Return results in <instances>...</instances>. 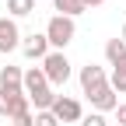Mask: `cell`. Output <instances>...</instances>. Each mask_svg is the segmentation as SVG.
I'll list each match as a JSON object with an SVG mask.
<instances>
[{
	"label": "cell",
	"mask_w": 126,
	"mask_h": 126,
	"mask_svg": "<svg viewBox=\"0 0 126 126\" xmlns=\"http://www.w3.org/2000/svg\"><path fill=\"white\" fill-rule=\"evenodd\" d=\"M74 18H63V14H56V18H49V25H46V39H49V46H56V53H63V46H70L74 39Z\"/></svg>",
	"instance_id": "obj_1"
},
{
	"label": "cell",
	"mask_w": 126,
	"mask_h": 126,
	"mask_svg": "<svg viewBox=\"0 0 126 126\" xmlns=\"http://www.w3.org/2000/svg\"><path fill=\"white\" fill-rule=\"evenodd\" d=\"M28 112V94L25 88H0V116H21Z\"/></svg>",
	"instance_id": "obj_2"
},
{
	"label": "cell",
	"mask_w": 126,
	"mask_h": 126,
	"mask_svg": "<svg viewBox=\"0 0 126 126\" xmlns=\"http://www.w3.org/2000/svg\"><path fill=\"white\" fill-rule=\"evenodd\" d=\"M42 74H46L49 84H67L70 81V60L63 56V53H49V56L42 60Z\"/></svg>",
	"instance_id": "obj_3"
},
{
	"label": "cell",
	"mask_w": 126,
	"mask_h": 126,
	"mask_svg": "<svg viewBox=\"0 0 126 126\" xmlns=\"http://www.w3.org/2000/svg\"><path fill=\"white\" fill-rule=\"evenodd\" d=\"M49 112H53L60 123H77V119H84V112H81V102L63 98V94H56V102H53V109H49Z\"/></svg>",
	"instance_id": "obj_4"
},
{
	"label": "cell",
	"mask_w": 126,
	"mask_h": 126,
	"mask_svg": "<svg viewBox=\"0 0 126 126\" xmlns=\"http://www.w3.org/2000/svg\"><path fill=\"white\" fill-rule=\"evenodd\" d=\"M18 46H21V35L14 18H0V53H14Z\"/></svg>",
	"instance_id": "obj_5"
},
{
	"label": "cell",
	"mask_w": 126,
	"mask_h": 126,
	"mask_svg": "<svg viewBox=\"0 0 126 126\" xmlns=\"http://www.w3.org/2000/svg\"><path fill=\"white\" fill-rule=\"evenodd\" d=\"M105 84H109V81H105V70H102V67H94V63L81 67V88H84V94L98 91V88H105Z\"/></svg>",
	"instance_id": "obj_6"
},
{
	"label": "cell",
	"mask_w": 126,
	"mask_h": 126,
	"mask_svg": "<svg viewBox=\"0 0 126 126\" xmlns=\"http://www.w3.org/2000/svg\"><path fill=\"white\" fill-rule=\"evenodd\" d=\"M88 98H91V105H94V112H116V109H119V98H116V91L109 88V84L98 88V91H91Z\"/></svg>",
	"instance_id": "obj_7"
},
{
	"label": "cell",
	"mask_w": 126,
	"mask_h": 126,
	"mask_svg": "<svg viewBox=\"0 0 126 126\" xmlns=\"http://www.w3.org/2000/svg\"><path fill=\"white\" fill-rule=\"evenodd\" d=\"M21 49H25V56H28V60H46V56H49V39L32 32V35L21 42Z\"/></svg>",
	"instance_id": "obj_8"
},
{
	"label": "cell",
	"mask_w": 126,
	"mask_h": 126,
	"mask_svg": "<svg viewBox=\"0 0 126 126\" xmlns=\"http://www.w3.org/2000/svg\"><path fill=\"white\" fill-rule=\"evenodd\" d=\"M21 88H25V94H35V91H42V88H49V81H46V74H42V67H32V70L25 74V81H21Z\"/></svg>",
	"instance_id": "obj_9"
},
{
	"label": "cell",
	"mask_w": 126,
	"mask_h": 126,
	"mask_svg": "<svg viewBox=\"0 0 126 126\" xmlns=\"http://www.w3.org/2000/svg\"><path fill=\"white\" fill-rule=\"evenodd\" d=\"M105 56H109L112 67L123 63V60H126V42H123V39H109V42H105Z\"/></svg>",
	"instance_id": "obj_10"
},
{
	"label": "cell",
	"mask_w": 126,
	"mask_h": 126,
	"mask_svg": "<svg viewBox=\"0 0 126 126\" xmlns=\"http://www.w3.org/2000/svg\"><path fill=\"white\" fill-rule=\"evenodd\" d=\"M28 102H35L39 112H49L53 102H56V94H53V88H42V91H35V94H28Z\"/></svg>",
	"instance_id": "obj_11"
},
{
	"label": "cell",
	"mask_w": 126,
	"mask_h": 126,
	"mask_svg": "<svg viewBox=\"0 0 126 126\" xmlns=\"http://www.w3.org/2000/svg\"><path fill=\"white\" fill-rule=\"evenodd\" d=\"M25 74L18 67H0V88H21Z\"/></svg>",
	"instance_id": "obj_12"
},
{
	"label": "cell",
	"mask_w": 126,
	"mask_h": 126,
	"mask_svg": "<svg viewBox=\"0 0 126 126\" xmlns=\"http://www.w3.org/2000/svg\"><path fill=\"white\" fill-rule=\"evenodd\" d=\"M53 7L63 14V18H77L84 11V0H53Z\"/></svg>",
	"instance_id": "obj_13"
},
{
	"label": "cell",
	"mask_w": 126,
	"mask_h": 126,
	"mask_svg": "<svg viewBox=\"0 0 126 126\" xmlns=\"http://www.w3.org/2000/svg\"><path fill=\"white\" fill-rule=\"evenodd\" d=\"M109 88H112L116 94H119V91H126V60L112 67V81H109Z\"/></svg>",
	"instance_id": "obj_14"
},
{
	"label": "cell",
	"mask_w": 126,
	"mask_h": 126,
	"mask_svg": "<svg viewBox=\"0 0 126 126\" xmlns=\"http://www.w3.org/2000/svg\"><path fill=\"white\" fill-rule=\"evenodd\" d=\"M7 11L14 18H28V14L35 11V0H7Z\"/></svg>",
	"instance_id": "obj_15"
},
{
	"label": "cell",
	"mask_w": 126,
	"mask_h": 126,
	"mask_svg": "<svg viewBox=\"0 0 126 126\" xmlns=\"http://www.w3.org/2000/svg\"><path fill=\"white\" fill-rule=\"evenodd\" d=\"M35 126H60V119L53 112H35Z\"/></svg>",
	"instance_id": "obj_16"
},
{
	"label": "cell",
	"mask_w": 126,
	"mask_h": 126,
	"mask_svg": "<svg viewBox=\"0 0 126 126\" xmlns=\"http://www.w3.org/2000/svg\"><path fill=\"white\" fill-rule=\"evenodd\" d=\"M81 126H109V123H105V116H102V112H91V116H84V119H81Z\"/></svg>",
	"instance_id": "obj_17"
},
{
	"label": "cell",
	"mask_w": 126,
	"mask_h": 126,
	"mask_svg": "<svg viewBox=\"0 0 126 126\" xmlns=\"http://www.w3.org/2000/svg\"><path fill=\"white\" fill-rule=\"evenodd\" d=\"M11 126H35V116H32V112H21V116H14Z\"/></svg>",
	"instance_id": "obj_18"
},
{
	"label": "cell",
	"mask_w": 126,
	"mask_h": 126,
	"mask_svg": "<svg viewBox=\"0 0 126 126\" xmlns=\"http://www.w3.org/2000/svg\"><path fill=\"white\" fill-rule=\"evenodd\" d=\"M116 119H119V126H126V102L116 109Z\"/></svg>",
	"instance_id": "obj_19"
},
{
	"label": "cell",
	"mask_w": 126,
	"mask_h": 126,
	"mask_svg": "<svg viewBox=\"0 0 126 126\" xmlns=\"http://www.w3.org/2000/svg\"><path fill=\"white\" fill-rule=\"evenodd\" d=\"M98 4H105V0H84V7H98Z\"/></svg>",
	"instance_id": "obj_20"
},
{
	"label": "cell",
	"mask_w": 126,
	"mask_h": 126,
	"mask_svg": "<svg viewBox=\"0 0 126 126\" xmlns=\"http://www.w3.org/2000/svg\"><path fill=\"white\" fill-rule=\"evenodd\" d=\"M119 39H123V42H126V25H123V35H119Z\"/></svg>",
	"instance_id": "obj_21"
}]
</instances>
